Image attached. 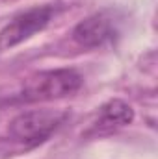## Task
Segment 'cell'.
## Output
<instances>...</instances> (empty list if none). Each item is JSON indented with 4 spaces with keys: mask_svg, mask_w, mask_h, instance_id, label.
Returning a JSON list of instances; mask_svg holds the SVG:
<instances>
[{
    "mask_svg": "<svg viewBox=\"0 0 158 159\" xmlns=\"http://www.w3.org/2000/svg\"><path fill=\"white\" fill-rule=\"evenodd\" d=\"M84 83L82 74L75 69H52V70H41L22 81L17 100L34 104V102H50L73 96L80 91Z\"/></svg>",
    "mask_w": 158,
    "mask_h": 159,
    "instance_id": "6da1fadb",
    "label": "cell"
},
{
    "mask_svg": "<svg viewBox=\"0 0 158 159\" xmlns=\"http://www.w3.org/2000/svg\"><path fill=\"white\" fill-rule=\"evenodd\" d=\"M67 111L62 109H30L22 111L17 117H13L7 133L15 143L26 144V146H36L43 141H47L65 120Z\"/></svg>",
    "mask_w": 158,
    "mask_h": 159,
    "instance_id": "7a4b0ae2",
    "label": "cell"
},
{
    "mask_svg": "<svg viewBox=\"0 0 158 159\" xmlns=\"http://www.w3.org/2000/svg\"><path fill=\"white\" fill-rule=\"evenodd\" d=\"M54 13H56V9L50 4L36 6V7H30V9L17 13L0 30V52L11 50V48L19 46L21 43L34 37L36 34L43 32L50 24Z\"/></svg>",
    "mask_w": 158,
    "mask_h": 159,
    "instance_id": "3957f363",
    "label": "cell"
},
{
    "mask_svg": "<svg viewBox=\"0 0 158 159\" xmlns=\"http://www.w3.org/2000/svg\"><path fill=\"white\" fill-rule=\"evenodd\" d=\"M116 22L108 13H95L73 28V41L82 48H99L116 37Z\"/></svg>",
    "mask_w": 158,
    "mask_h": 159,
    "instance_id": "277c9868",
    "label": "cell"
},
{
    "mask_svg": "<svg viewBox=\"0 0 158 159\" xmlns=\"http://www.w3.org/2000/svg\"><path fill=\"white\" fill-rule=\"evenodd\" d=\"M134 120V109L130 104H126L121 98H112L104 102L99 109V115L91 126V133H110L119 128L128 126Z\"/></svg>",
    "mask_w": 158,
    "mask_h": 159,
    "instance_id": "5b68a950",
    "label": "cell"
}]
</instances>
